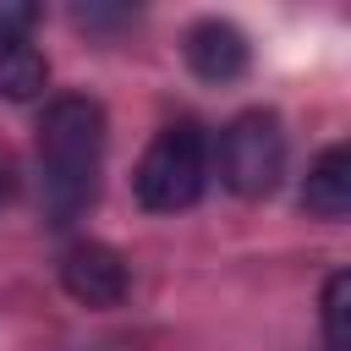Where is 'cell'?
I'll list each match as a JSON object with an SVG mask.
<instances>
[{
    "mask_svg": "<svg viewBox=\"0 0 351 351\" xmlns=\"http://www.w3.org/2000/svg\"><path fill=\"white\" fill-rule=\"evenodd\" d=\"M49 88V60L33 38H0V99H38Z\"/></svg>",
    "mask_w": 351,
    "mask_h": 351,
    "instance_id": "obj_7",
    "label": "cell"
},
{
    "mask_svg": "<svg viewBox=\"0 0 351 351\" xmlns=\"http://www.w3.org/2000/svg\"><path fill=\"white\" fill-rule=\"evenodd\" d=\"M60 280L88 307H115L126 296V258L104 241H71L60 258Z\"/></svg>",
    "mask_w": 351,
    "mask_h": 351,
    "instance_id": "obj_4",
    "label": "cell"
},
{
    "mask_svg": "<svg viewBox=\"0 0 351 351\" xmlns=\"http://www.w3.org/2000/svg\"><path fill=\"white\" fill-rule=\"evenodd\" d=\"M181 55H186L192 77H203V82H236V77L247 71V60H252L247 33H241L236 22H225V16H203V22H192Z\"/></svg>",
    "mask_w": 351,
    "mask_h": 351,
    "instance_id": "obj_5",
    "label": "cell"
},
{
    "mask_svg": "<svg viewBox=\"0 0 351 351\" xmlns=\"http://www.w3.org/2000/svg\"><path fill=\"white\" fill-rule=\"evenodd\" d=\"M208 186V137L197 121H170L154 132V143L143 148L137 170H132V192L148 214H176L192 208Z\"/></svg>",
    "mask_w": 351,
    "mask_h": 351,
    "instance_id": "obj_2",
    "label": "cell"
},
{
    "mask_svg": "<svg viewBox=\"0 0 351 351\" xmlns=\"http://www.w3.org/2000/svg\"><path fill=\"white\" fill-rule=\"evenodd\" d=\"M324 340L329 351H351V274L335 269L324 285Z\"/></svg>",
    "mask_w": 351,
    "mask_h": 351,
    "instance_id": "obj_8",
    "label": "cell"
},
{
    "mask_svg": "<svg viewBox=\"0 0 351 351\" xmlns=\"http://www.w3.org/2000/svg\"><path fill=\"white\" fill-rule=\"evenodd\" d=\"M104 170V110L88 93H60L38 115V203L55 230L88 219Z\"/></svg>",
    "mask_w": 351,
    "mask_h": 351,
    "instance_id": "obj_1",
    "label": "cell"
},
{
    "mask_svg": "<svg viewBox=\"0 0 351 351\" xmlns=\"http://www.w3.org/2000/svg\"><path fill=\"white\" fill-rule=\"evenodd\" d=\"M302 208L313 219H329V225L351 214V148L346 143H329L313 159V170L302 181Z\"/></svg>",
    "mask_w": 351,
    "mask_h": 351,
    "instance_id": "obj_6",
    "label": "cell"
},
{
    "mask_svg": "<svg viewBox=\"0 0 351 351\" xmlns=\"http://www.w3.org/2000/svg\"><path fill=\"white\" fill-rule=\"evenodd\" d=\"M285 176V126L274 110H241L219 132V181L236 197H269Z\"/></svg>",
    "mask_w": 351,
    "mask_h": 351,
    "instance_id": "obj_3",
    "label": "cell"
},
{
    "mask_svg": "<svg viewBox=\"0 0 351 351\" xmlns=\"http://www.w3.org/2000/svg\"><path fill=\"white\" fill-rule=\"evenodd\" d=\"M38 27V5H22V0H0V38H27Z\"/></svg>",
    "mask_w": 351,
    "mask_h": 351,
    "instance_id": "obj_9",
    "label": "cell"
}]
</instances>
